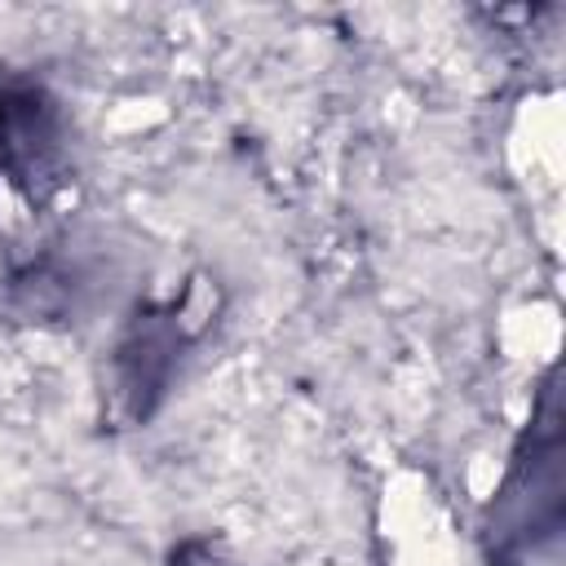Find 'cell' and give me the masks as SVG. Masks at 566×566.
Returning <instances> with one entry per match:
<instances>
[{"label": "cell", "instance_id": "6da1fadb", "mask_svg": "<svg viewBox=\"0 0 566 566\" xmlns=\"http://www.w3.org/2000/svg\"><path fill=\"white\" fill-rule=\"evenodd\" d=\"M199 287L186 292L181 305H142L115 349H111V416L119 424H142L159 398L168 394V380L177 371V358L186 340L195 336V318H208L212 310H195Z\"/></svg>", "mask_w": 566, "mask_h": 566}, {"label": "cell", "instance_id": "7a4b0ae2", "mask_svg": "<svg viewBox=\"0 0 566 566\" xmlns=\"http://www.w3.org/2000/svg\"><path fill=\"white\" fill-rule=\"evenodd\" d=\"M62 159V119L57 106L31 88H0V181L27 195H40Z\"/></svg>", "mask_w": 566, "mask_h": 566}, {"label": "cell", "instance_id": "3957f363", "mask_svg": "<svg viewBox=\"0 0 566 566\" xmlns=\"http://www.w3.org/2000/svg\"><path fill=\"white\" fill-rule=\"evenodd\" d=\"M168 566H234V562L217 539H186L172 548Z\"/></svg>", "mask_w": 566, "mask_h": 566}]
</instances>
